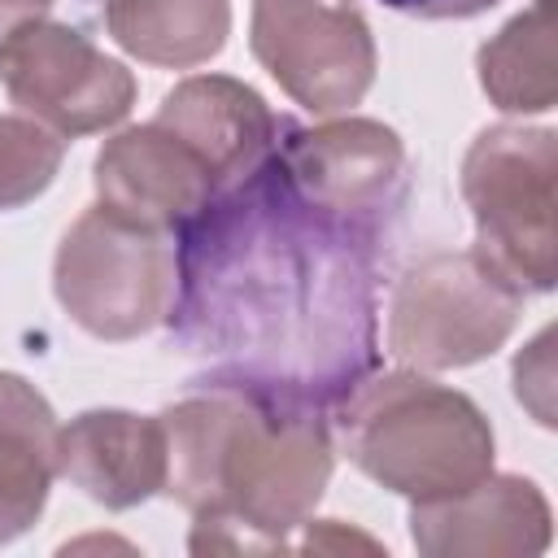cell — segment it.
<instances>
[{
  "instance_id": "obj_16",
  "label": "cell",
  "mask_w": 558,
  "mask_h": 558,
  "mask_svg": "<svg viewBox=\"0 0 558 558\" xmlns=\"http://www.w3.org/2000/svg\"><path fill=\"white\" fill-rule=\"evenodd\" d=\"M480 87L501 113H545L558 105V65H554V4L536 0L510 17L475 52Z\"/></svg>"
},
{
  "instance_id": "obj_20",
  "label": "cell",
  "mask_w": 558,
  "mask_h": 558,
  "mask_svg": "<svg viewBox=\"0 0 558 558\" xmlns=\"http://www.w3.org/2000/svg\"><path fill=\"white\" fill-rule=\"evenodd\" d=\"M48 9H52V0H0V35L31 17H44Z\"/></svg>"
},
{
  "instance_id": "obj_8",
  "label": "cell",
  "mask_w": 558,
  "mask_h": 558,
  "mask_svg": "<svg viewBox=\"0 0 558 558\" xmlns=\"http://www.w3.org/2000/svg\"><path fill=\"white\" fill-rule=\"evenodd\" d=\"M257 65L310 113H349L375 83V35L357 0H253Z\"/></svg>"
},
{
  "instance_id": "obj_17",
  "label": "cell",
  "mask_w": 558,
  "mask_h": 558,
  "mask_svg": "<svg viewBox=\"0 0 558 558\" xmlns=\"http://www.w3.org/2000/svg\"><path fill=\"white\" fill-rule=\"evenodd\" d=\"M65 140L35 118L0 113V209L31 205L61 170Z\"/></svg>"
},
{
  "instance_id": "obj_19",
  "label": "cell",
  "mask_w": 558,
  "mask_h": 558,
  "mask_svg": "<svg viewBox=\"0 0 558 558\" xmlns=\"http://www.w3.org/2000/svg\"><path fill=\"white\" fill-rule=\"evenodd\" d=\"M392 13L405 17H423V22H462V17H480L501 0H379Z\"/></svg>"
},
{
  "instance_id": "obj_3",
  "label": "cell",
  "mask_w": 558,
  "mask_h": 558,
  "mask_svg": "<svg viewBox=\"0 0 558 558\" xmlns=\"http://www.w3.org/2000/svg\"><path fill=\"white\" fill-rule=\"evenodd\" d=\"M331 432L362 475L405 501L458 497L493 471L488 414L423 371L366 375L331 410Z\"/></svg>"
},
{
  "instance_id": "obj_6",
  "label": "cell",
  "mask_w": 558,
  "mask_h": 558,
  "mask_svg": "<svg viewBox=\"0 0 558 558\" xmlns=\"http://www.w3.org/2000/svg\"><path fill=\"white\" fill-rule=\"evenodd\" d=\"M523 314L510 288L471 248L418 257L388 301V353L414 371H458L493 357Z\"/></svg>"
},
{
  "instance_id": "obj_7",
  "label": "cell",
  "mask_w": 558,
  "mask_h": 558,
  "mask_svg": "<svg viewBox=\"0 0 558 558\" xmlns=\"http://www.w3.org/2000/svg\"><path fill=\"white\" fill-rule=\"evenodd\" d=\"M275 157L305 201L388 253L414 183L410 153L392 126L353 113L323 126L288 122Z\"/></svg>"
},
{
  "instance_id": "obj_18",
  "label": "cell",
  "mask_w": 558,
  "mask_h": 558,
  "mask_svg": "<svg viewBox=\"0 0 558 558\" xmlns=\"http://www.w3.org/2000/svg\"><path fill=\"white\" fill-rule=\"evenodd\" d=\"M549 344H554V327H545L519 357H514V397L536 414L541 427H554V362H549Z\"/></svg>"
},
{
  "instance_id": "obj_2",
  "label": "cell",
  "mask_w": 558,
  "mask_h": 558,
  "mask_svg": "<svg viewBox=\"0 0 558 558\" xmlns=\"http://www.w3.org/2000/svg\"><path fill=\"white\" fill-rule=\"evenodd\" d=\"M161 493L192 514V554H270L310 523L336 466L327 414L192 379L161 414Z\"/></svg>"
},
{
  "instance_id": "obj_5",
  "label": "cell",
  "mask_w": 558,
  "mask_h": 558,
  "mask_svg": "<svg viewBox=\"0 0 558 558\" xmlns=\"http://www.w3.org/2000/svg\"><path fill=\"white\" fill-rule=\"evenodd\" d=\"M174 283L179 262L170 231L140 227L105 205L83 209L52 257L61 310L96 340H135L166 323Z\"/></svg>"
},
{
  "instance_id": "obj_13",
  "label": "cell",
  "mask_w": 558,
  "mask_h": 558,
  "mask_svg": "<svg viewBox=\"0 0 558 558\" xmlns=\"http://www.w3.org/2000/svg\"><path fill=\"white\" fill-rule=\"evenodd\" d=\"M57 475L105 510H131L166 484V427L157 414L83 410L57 432Z\"/></svg>"
},
{
  "instance_id": "obj_12",
  "label": "cell",
  "mask_w": 558,
  "mask_h": 558,
  "mask_svg": "<svg viewBox=\"0 0 558 558\" xmlns=\"http://www.w3.org/2000/svg\"><path fill=\"white\" fill-rule=\"evenodd\" d=\"M92 183L96 205L170 235L214 196L205 166L157 122L126 126L105 140L92 161Z\"/></svg>"
},
{
  "instance_id": "obj_15",
  "label": "cell",
  "mask_w": 558,
  "mask_h": 558,
  "mask_svg": "<svg viewBox=\"0 0 558 558\" xmlns=\"http://www.w3.org/2000/svg\"><path fill=\"white\" fill-rule=\"evenodd\" d=\"M109 39L144 65L192 70L222 52L231 0H92Z\"/></svg>"
},
{
  "instance_id": "obj_10",
  "label": "cell",
  "mask_w": 558,
  "mask_h": 558,
  "mask_svg": "<svg viewBox=\"0 0 558 558\" xmlns=\"http://www.w3.org/2000/svg\"><path fill=\"white\" fill-rule=\"evenodd\" d=\"M554 514L523 475H484L458 497L410 501V541L427 558H536L549 549Z\"/></svg>"
},
{
  "instance_id": "obj_14",
  "label": "cell",
  "mask_w": 558,
  "mask_h": 558,
  "mask_svg": "<svg viewBox=\"0 0 558 558\" xmlns=\"http://www.w3.org/2000/svg\"><path fill=\"white\" fill-rule=\"evenodd\" d=\"M57 414L48 397L0 371V545L35 527L57 475Z\"/></svg>"
},
{
  "instance_id": "obj_1",
  "label": "cell",
  "mask_w": 558,
  "mask_h": 558,
  "mask_svg": "<svg viewBox=\"0 0 558 558\" xmlns=\"http://www.w3.org/2000/svg\"><path fill=\"white\" fill-rule=\"evenodd\" d=\"M170 340L214 384L327 414L379 366V244L296 192L270 153L174 231Z\"/></svg>"
},
{
  "instance_id": "obj_11",
  "label": "cell",
  "mask_w": 558,
  "mask_h": 558,
  "mask_svg": "<svg viewBox=\"0 0 558 558\" xmlns=\"http://www.w3.org/2000/svg\"><path fill=\"white\" fill-rule=\"evenodd\" d=\"M153 122L205 166L214 192L253 174L288 126V118H275V109L231 74H192L174 83L161 96Z\"/></svg>"
},
{
  "instance_id": "obj_4",
  "label": "cell",
  "mask_w": 558,
  "mask_h": 558,
  "mask_svg": "<svg viewBox=\"0 0 558 558\" xmlns=\"http://www.w3.org/2000/svg\"><path fill=\"white\" fill-rule=\"evenodd\" d=\"M558 135L549 126H484L462 157V201L475 218L471 253L510 288L554 292L558 283Z\"/></svg>"
},
{
  "instance_id": "obj_9",
  "label": "cell",
  "mask_w": 558,
  "mask_h": 558,
  "mask_svg": "<svg viewBox=\"0 0 558 558\" xmlns=\"http://www.w3.org/2000/svg\"><path fill=\"white\" fill-rule=\"evenodd\" d=\"M0 87L61 140L118 126L135 105V74L83 31L48 17L0 35Z\"/></svg>"
}]
</instances>
